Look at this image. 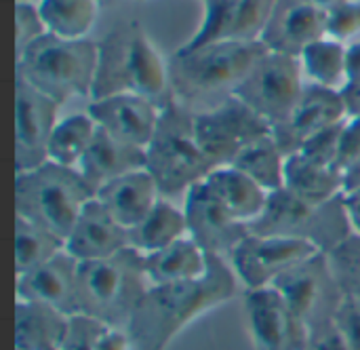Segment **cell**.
I'll use <instances>...</instances> for the list:
<instances>
[{
	"instance_id": "obj_15",
	"label": "cell",
	"mask_w": 360,
	"mask_h": 350,
	"mask_svg": "<svg viewBox=\"0 0 360 350\" xmlns=\"http://www.w3.org/2000/svg\"><path fill=\"white\" fill-rule=\"evenodd\" d=\"M59 104L15 78V169L30 171L49 161L46 148L59 120Z\"/></svg>"
},
{
	"instance_id": "obj_25",
	"label": "cell",
	"mask_w": 360,
	"mask_h": 350,
	"mask_svg": "<svg viewBox=\"0 0 360 350\" xmlns=\"http://www.w3.org/2000/svg\"><path fill=\"white\" fill-rule=\"evenodd\" d=\"M285 190L306 203L323 205L344 196L346 184L335 167L314 163L304 154H291L285 167Z\"/></svg>"
},
{
	"instance_id": "obj_34",
	"label": "cell",
	"mask_w": 360,
	"mask_h": 350,
	"mask_svg": "<svg viewBox=\"0 0 360 350\" xmlns=\"http://www.w3.org/2000/svg\"><path fill=\"white\" fill-rule=\"evenodd\" d=\"M331 270L346 296V300L360 302V232L354 230L338 247L327 254Z\"/></svg>"
},
{
	"instance_id": "obj_20",
	"label": "cell",
	"mask_w": 360,
	"mask_h": 350,
	"mask_svg": "<svg viewBox=\"0 0 360 350\" xmlns=\"http://www.w3.org/2000/svg\"><path fill=\"white\" fill-rule=\"evenodd\" d=\"M129 247V230L112 218V213L97 199L82 209L70 237L65 239V251L80 264L112 258Z\"/></svg>"
},
{
	"instance_id": "obj_27",
	"label": "cell",
	"mask_w": 360,
	"mask_h": 350,
	"mask_svg": "<svg viewBox=\"0 0 360 350\" xmlns=\"http://www.w3.org/2000/svg\"><path fill=\"white\" fill-rule=\"evenodd\" d=\"M300 68L306 85L344 93L350 85L348 46L323 36L300 53Z\"/></svg>"
},
{
	"instance_id": "obj_12",
	"label": "cell",
	"mask_w": 360,
	"mask_h": 350,
	"mask_svg": "<svg viewBox=\"0 0 360 350\" xmlns=\"http://www.w3.org/2000/svg\"><path fill=\"white\" fill-rule=\"evenodd\" d=\"M314 254H319L316 247L297 239L249 232V237L230 254L228 262L245 292L272 287L283 275Z\"/></svg>"
},
{
	"instance_id": "obj_14",
	"label": "cell",
	"mask_w": 360,
	"mask_h": 350,
	"mask_svg": "<svg viewBox=\"0 0 360 350\" xmlns=\"http://www.w3.org/2000/svg\"><path fill=\"white\" fill-rule=\"evenodd\" d=\"M181 207L188 220V237H192L211 258L228 260L251 232V228L243 224L205 182L188 190Z\"/></svg>"
},
{
	"instance_id": "obj_3",
	"label": "cell",
	"mask_w": 360,
	"mask_h": 350,
	"mask_svg": "<svg viewBox=\"0 0 360 350\" xmlns=\"http://www.w3.org/2000/svg\"><path fill=\"white\" fill-rule=\"evenodd\" d=\"M135 93L162 104L171 97L169 61L139 21L114 27L99 42L93 99Z\"/></svg>"
},
{
	"instance_id": "obj_40",
	"label": "cell",
	"mask_w": 360,
	"mask_h": 350,
	"mask_svg": "<svg viewBox=\"0 0 360 350\" xmlns=\"http://www.w3.org/2000/svg\"><path fill=\"white\" fill-rule=\"evenodd\" d=\"M335 325L342 332L350 350H360V302L346 300L335 317Z\"/></svg>"
},
{
	"instance_id": "obj_51",
	"label": "cell",
	"mask_w": 360,
	"mask_h": 350,
	"mask_svg": "<svg viewBox=\"0 0 360 350\" xmlns=\"http://www.w3.org/2000/svg\"><path fill=\"white\" fill-rule=\"evenodd\" d=\"M356 230H359V232H360V226H356Z\"/></svg>"
},
{
	"instance_id": "obj_22",
	"label": "cell",
	"mask_w": 360,
	"mask_h": 350,
	"mask_svg": "<svg viewBox=\"0 0 360 350\" xmlns=\"http://www.w3.org/2000/svg\"><path fill=\"white\" fill-rule=\"evenodd\" d=\"M137 169H146V150L124 144L101 129H97V135L78 167L80 175L86 180L93 192H97L108 182Z\"/></svg>"
},
{
	"instance_id": "obj_46",
	"label": "cell",
	"mask_w": 360,
	"mask_h": 350,
	"mask_svg": "<svg viewBox=\"0 0 360 350\" xmlns=\"http://www.w3.org/2000/svg\"><path fill=\"white\" fill-rule=\"evenodd\" d=\"M308 2L314 4L319 11H323V13L327 15V13L335 11L338 6H342V4H346V2H350V0H308Z\"/></svg>"
},
{
	"instance_id": "obj_50",
	"label": "cell",
	"mask_w": 360,
	"mask_h": 350,
	"mask_svg": "<svg viewBox=\"0 0 360 350\" xmlns=\"http://www.w3.org/2000/svg\"><path fill=\"white\" fill-rule=\"evenodd\" d=\"M200 2H209V0H200Z\"/></svg>"
},
{
	"instance_id": "obj_4",
	"label": "cell",
	"mask_w": 360,
	"mask_h": 350,
	"mask_svg": "<svg viewBox=\"0 0 360 350\" xmlns=\"http://www.w3.org/2000/svg\"><path fill=\"white\" fill-rule=\"evenodd\" d=\"M146 169L165 199L186 196L215 169L194 133V112L173 95L160 104L156 133L146 148Z\"/></svg>"
},
{
	"instance_id": "obj_29",
	"label": "cell",
	"mask_w": 360,
	"mask_h": 350,
	"mask_svg": "<svg viewBox=\"0 0 360 350\" xmlns=\"http://www.w3.org/2000/svg\"><path fill=\"white\" fill-rule=\"evenodd\" d=\"M97 129L99 127L89 112H74L59 118L46 148L49 163L78 169L97 135Z\"/></svg>"
},
{
	"instance_id": "obj_24",
	"label": "cell",
	"mask_w": 360,
	"mask_h": 350,
	"mask_svg": "<svg viewBox=\"0 0 360 350\" xmlns=\"http://www.w3.org/2000/svg\"><path fill=\"white\" fill-rule=\"evenodd\" d=\"M207 188L247 226H251L266 209L270 192L232 165L215 167L205 180Z\"/></svg>"
},
{
	"instance_id": "obj_19",
	"label": "cell",
	"mask_w": 360,
	"mask_h": 350,
	"mask_svg": "<svg viewBox=\"0 0 360 350\" xmlns=\"http://www.w3.org/2000/svg\"><path fill=\"white\" fill-rule=\"evenodd\" d=\"M325 21L327 15L308 0H278L259 42L272 53L300 57L306 46L327 36Z\"/></svg>"
},
{
	"instance_id": "obj_18",
	"label": "cell",
	"mask_w": 360,
	"mask_h": 350,
	"mask_svg": "<svg viewBox=\"0 0 360 350\" xmlns=\"http://www.w3.org/2000/svg\"><path fill=\"white\" fill-rule=\"evenodd\" d=\"M78 273L80 262L65 249L49 262L15 275V300L40 302L65 315L78 313Z\"/></svg>"
},
{
	"instance_id": "obj_1",
	"label": "cell",
	"mask_w": 360,
	"mask_h": 350,
	"mask_svg": "<svg viewBox=\"0 0 360 350\" xmlns=\"http://www.w3.org/2000/svg\"><path fill=\"white\" fill-rule=\"evenodd\" d=\"M243 296L226 258H211L205 277L188 283L150 287L127 330L137 350H169L196 321Z\"/></svg>"
},
{
	"instance_id": "obj_39",
	"label": "cell",
	"mask_w": 360,
	"mask_h": 350,
	"mask_svg": "<svg viewBox=\"0 0 360 350\" xmlns=\"http://www.w3.org/2000/svg\"><path fill=\"white\" fill-rule=\"evenodd\" d=\"M360 154V116H348V120L344 123L342 129V137H340V150H338V161H335V169L342 171V175H346V171L354 165V161Z\"/></svg>"
},
{
	"instance_id": "obj_11",
	"label": "cell",
	"mask_w": 360,
	"mask_h": 350,
	"mask_svg": "<svg viewBox=\"0 0 360 350\" xmlns=\"http://www.w3.org/2000/svg\"><path fill=\"white\" fill-rule=\"evenodd\" d=\"M194 133L215 167L232 165L243 150L272 133V127L238 97L194 112Z\"/></svg>"
},
{
	"instance_id": "obj_33",
	"label": "cell",
	"mask_w": 360,
	"mask_h": 350,
	"mask_svg": "<svg viewBox=\"0 0 360 350\" xmlns=\"http://www.w3.org/2000/svg\"><path fill=\"white\" fill-rule=\"evenodd\" d=\"M278 0H232L230 36L236 42H259Z\"/></svg>"
},
{
	"instance_id": "obj_45",
	"label": "cell",
	"mask_w": 360,
	"mask_h": 350,
	"mask_svg": "<svg viewBox=\"0 0 360 350\" xmlns=\"http://www.w3.org/2000/svg\"><path fill=\"white\" fill-rule=\"evenodd\" d=\"M344 184H346V192H344V194L360 190V154H359V158L354 161V165L346 171V175H344Z\"/></svg>"
},
{
	"instance_id": "obj_2",
	"label": "cell",
	"mask_w": 360,
	"mask_h": 350,
	"mask_svg": "<svg viewBox=\"0 0 360 350\" xmlns=\"http://www.w3.org/2000/svg\"><path fill=\"white\" fill-rule=\"evenodd\" d=\"M268 49L262 42H215L188 53H173L169 59L171 95L202 112L234 97L236 89Z\"/></svg>"
},
{
	"instance_id": "obj_26",
	"label": "cell",
	"mask_w": 360,
	"mask_h": 350,
	"mask_svg": "<svg viewBox=\"0 0 360 350\" xmlns=\"http://www.w3.org/2000/svg\"><path fill=\"white\" fill-rule=\"evenodd\" d=\"M70 315L27 300H15V350L57 349Z\"/></svg>"
},
{
	"instance_id": "obj_43",
	"label": "cell",
	"mask_w": 360,
	"mask_h": 350,
	"mask_svg": "<svg viewBox=\"0 0 360 350\" xmlns=\"http://www.w3.org/2000/svg\"><path fill=\"white\" fill-rule=\"evenodd\" d=\"M346 108L350 116H360V82H350L344 91Z\"/></svg>"
},
{
	"instance_id": "obj_32",
	"label": "cell",
	"mask_w": 360,
	"mask_h": 350,
	"mask_svg": "<svg viewBox=\"0 0 360 350\" xmlns=\"http://www.w3.org/2000/svg\"><path fill=\"white\" fill-rule=\"evenodd\" d=\"M65 249V241L55 232L15 215V275H23Z\"/></svg>"
},
{
	"instance_id": "obj_16",
	"label": "cell",
	"mask_w": 360,
	"mask_h": 350,
	"mask_svg": "<svg viewBox=\"0 0 360 350\" xmlns=\"http://www.w3.org/2000/svg\"><path fill=\"white\" fill-rule=\"evenodd\" d=\"M348 116L344 93L306 85L293 112L285 123L272 129V135L281 150L291 156L297 154L314 135L344 123Z\"/></svg>"
},
{
	"instance_id": "obj_44",
	"label": "cell",
	"mask_w": 360,
	"mask_h": 350,
	"mask_svg": "<svg viewBox=\"0 0 360 350\" xmlns=\"http://www.w3.org/2000/svg\"><path fill=\"white\" fill-rule=\"evenodd\" d=\"M348 68H350V82H360V40L348 46Z\"/></svg>"
},
{
	"instance_id": "obj_49",
	"label": "cell",
	"mask_w": 360,
	"mask_h": 350,
	"mask_svg": "<svg viewBox=\"0 0 360 350\" xmlns=\"http://www.w3.org/2000/svg\"><path fill=\"white\" fill-rule=\"evenodd\" d=\"M137 2H148V0H137Z\"/></svg>"
},
{
	"instance_id": "obj_31",
	"label": "cell",
	"mask_w": 360,
	"mask_h": 350,
	"mask_svg": "<svg viewBox=\"0 0 360 350\" xmlns=\"http://www.w3.org/2000/svg\"><path fill=\"white\" fill-rule=\"evenodd\" d=\"M238 171L249 175L253 182H257L266 192L274 194L285 188V167H287V154L276 144L274 135H266L251 144L247 150L238 154V158L232 163Z\"/></svg>"
},
{
	"instance_id": "obj_36",
	"label": "cell",
	"mask_w": 360,
	"mask_h": 350,
	"mask_svg": "<svg viewBox=\"0 0 360 350\" xmlns=\"http://www.w3.org/2000/svg\"><path fill=\"white\" fill-rule=\"evenodd\" d=\"M105 323L89 317V315H82V313H76V315H70L68 319V327H65V334H63V340L59 344L61 350H97V344L105 332Z\"/></svg>"
},
{
	"instance_id": "obj_28",
	"label": "cell",
	"mask_w": 360,
	"mask_h": 350,
	"mask_svg": "<svg viewBox=\"0 0 360 350\" xmlns=\"http://www.w3.org/2000/svg\"><path fill=\"white\" fill-rule=\"evenodd\" d=\"M188 237V220L184 207L175 205L173 199L160 196L152 211L129 230V243L141 256L160 251L171 243Z\"/></svg>"
},
{
	"instance_id": "obj_23",
	"label": "cell",
	"mask_w": 360,
	"mask_h": 350,
	"mask_svg": "<svg viewBox=\"0 0 360 350\" xmlns=\"http://www.w3.org/2000/svg\"><path fill=\"white\" fill-rule=\"evenodd\" d=\"M211 256L192 239L184 237L169 247L143 256L146 277L152 287L196 281L207 275Z\"/></svg>"
},
{
	"instance_id": "obj_47",
	"label": "cell",
	"mask_w": 360,
	"mask_h": 350,
	"mask_svg": "<svg viewBox=\"0 0 360 350\" xmlns=\"http://www.w3.org/2000/svg\"><path fill=\"white\" fill-rule=\"evenodd\" d=\"M114 2H116V0H99L101 6H108V4H114Z\"/></svg>"
},
{
	"instance_id": "obj_37",
	"label": "cell",
	"mask_w": 360,
	"mask_h": 350,
	"mask_svg": "<svg viewBox=\"0 0 360 350\" xmlns=\"http://www.w3.org/2000/svg\"><path fill=\"white\" fill-rule=\"evenodd\" d=\"M325 32L329 38L352 46L360 40V0H350L327 13Z\"/></svg>"
},
{
	"instance_id": "obj_41",
	"label": "cell",
	"mask_w": 360,
	"mask_h": 350,
	"mask_svg": "<svg viewBox=\"0 0 360 350\" xmlns=\"http://www.w3.org/2000/svg\"><path fill=\"white\" fill-rule=\"evenodd\" d=\"M302 350H350L342 332L338 330V325H327V327H319L312 330L308 334V340Z\"/></svg>"
},
{
	"instance_id": "obj_30",
	"label": "cell",
	"mask_w": 360,
	"mask_h": 350,
	"mask_svg": "<svg viewBox=\"0 0 360 350\" xmlns=\"http://www.w3.org/2000/svg\"><path fill=\"white\" fill-rule=\"evenodd\" d=\"M49 34L68 40H84L93 32L101 4L99 0H38Z\"/></svg>"
},
{
	"instance_id": "obj_35",
	"label": "cell",
	"mask_w": 360,
	"mask_h": 350,
	"mask_svg": "<svg viewBox=\"0 0 360 350\" xmlns=\"http://www.w3.org/2000/svg\"><path fill=\"white\" fill-rule=\"evenodd\" d=\"M49 34L36 0H15V51L17 55Z\"/></svg>"
},
{
	"instance_id": "obj_10",
	"label": "cell",
	"mask_w": 360,
	"mask_h": 350,
	"mask_svg": "<svg viewBox=\"0 0 360 350\" xmlns=\"http://www.w3.org/2000/svg\"><path fill=\"white\" fill-rule=\"evenodd\" d=\"M272 287L278 289L310 332L333 325L342 304L346 302L327 254L321 251L291 268Z\"/></svg>"
},
{
	"instance_id": "obj_8",
	"label": "cell",
	"mask_w": 360,
	"mask_h": 350,
	"mask_svg": "<svg viewBox=\"0 0 360 350\" xmlns=\"http://www.w3.org/2000/svg\"><path fill=\"white\" fill-rule=\"evenodd\" d=\"M249 228L255 235H274L310 243L323 254H329L356 230L344 196L312 205L285 188L270 194L264 213Z\"/></svg>"
},
{
	"instance_id": "obj_17",
	"label": "cell",
	"mask_w": 360,
	"mask_h": 350,
	"mask_svg": "<svg viewBox=\"0 0 360 350\" xmlns=\"http://www.w3.org/2000/svg\"><path fill=\"white\" fill-rule=\"evenodd\" d=\"M86 112L101 131L124 144L146 150L158 127L160 104L143 95L118 93L89 101Z\"/></svg>"
},
{
	"instance_id": "obj_7",
	"label": "cell",
	"mask_w": 360,
	"mask_h": 350,
	"mask_svg": "<svg viewBox=\"0 0 360 350\" xmlns=\"http://www.w3.org/2000/svg\"><path fill=\"white\" fill-rule=\"evenodd\" d=\"M143 256L133 247L97 262L80 264L78 313L105 325L127 327L150 292Z\"/></svg>"
},
{
	"instance_id": "obj_9",
	"label": "cell",
	"mask_w": 360,
	"mask_h": 350,
	"mask_svg": "<svg viewBox=\"0 0 360 350\" xmlns=\"http://www.w3.org/2000/svg\"><path fill=\"white\" fill-rule=\"evenodd\" d=\"M306 89L300 59L285 53L266 51L234 97L247 104L272 129L289 118Z\"/></svg>"
},
{
	"instance_id": "obj_5",
	"label": "cell",
	"mask_w": 360,
	"mask_h": 350,
	"mask_svg": "<svg viewBox=\"0 0 360 350\" xmlns=\"http://www.w3.org/2000/svg\"><path fill=\"white\" fill-rule=\"evenodd\" d=\"M99 59V42L68 40L46 34L17 55L15 76L63 106L70 99L91 101Z\"/></svg>"
},
{
	"instance_id": "obj_13",
	"label": "cell",
	"mask_w": 360,
	"mask_h": 350,
	"mask_svg": "<svg viewBox=\"0 0 360 350\" xmlns=\"http://www.w3.org/2000/svg\"><path fill=\"white\" fill-rule=\"evenodd\" d=\"M243 317L253 350H302L310 330L274 287L245 289Z\"/></svg>"
},
{
	"instance_id": "obj_21",
	"label": "cell",
	"mask_w": 360,
	"mask_h": 350,
	"mask_svg": "<svg viewBox=\"0 0 360 350\" xmlns=\"http://www.w3.org/2000/svg\"><path fill=\"white\" fill-rule=\"evenodd\" d=\"M160 190L148 169H137L120 175L95 192V199L116 218L127 230L135 228L160 201Z\"/></svg>"
},
{
	"instance_id": "obj_52",
	"label": "cell",
	"mask_w": 360,
	"mask_h": 350,
	"mask_svg": "<svg viewBox=\"0 0 360 350\" xmlns=\"http://www.w3.org/2000/svg\"><path fill=\"white\" fill-rule=\"evenodd\" d=\"M36 2H38V0H36Z\"/></svg>"
},
{
	"instance_id": "obj_6",
	"label": "cell",
	"mask_w": 360,
	"mask_h": 350,
	"mask_svg": "<svg viewBox=\"0 0 360 350\" xmlns=\"http://www.w3.org/2000/svg\"><path fill=\"white\" fill-rule=\"evenodd\" d=\"M93 199L95 192L78 169L46 161L15 175V215L55 232L63 241Z\"/></svg>"
},
{
	"instance_id": "obj_38",
	"label": "cell",
	"mask_w": 360,
	"mask_h": 350,
	"mask_svg": "<svg viewBox=\"0 0 360 350\" xmlns=\"http://www.w3.org/2000/svg\"><path fill=\"white\" fill-rule=\"evenodd\" d=\"M348 120V118H346ZM344 120V123H346ZM344 123L314 135L310 142L304 144V148L297 152V154H304L308 156L310 161L314 163H321V165H327V167H335V161H338V150H340V137H342V129H344ZM340 171V169H338Z\"/></svg>"
},
{
	"instance_id": "obj_48",
	"label": "cell",
	"mask_w": 360,
	"mask_h": 350,
	"mask_svg": "<svg viewBox=\"0 0 360 350\" xmlns=\"http://www.w3.org/2000/svg\"><path fill=\"white\" fill-rule=\"evenodd\" d=\"M46 350H61V349H59V346H57V349H46Z\"/></svg>"
},
{
	"instance_id": "obj_42",
	"label": "cell",
	"mask_w": 360,
	"mask_h": 350,
	"mask_svg": "<svg viewBox=\"0 0 360 350\" xmlns=\"http://www.w3.org/2000/svg\"><path fill=\"white\" fill-rule=\"evenodd\" d=\"M97 350H137V346L127 327L108 325L97 344Z\"/></svg>"
}]
</instances>
